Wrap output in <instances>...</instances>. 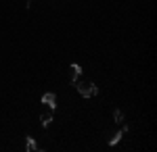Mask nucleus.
I'll list each match as a JSON object with an SVG mask.
<instances>
[{
	"label": "nucleus",
	"mask_w": 157,
	"mask_h": 152,
	"mask_svg": "<svg viewBox=\"0 0 157 152\" xmlns=\"http://www.w3.org/2000/svg\"><path fill=\"white\" fill-rule=\"evenodd\" d=\"M113 117H115V123H121V121H124V113H121V110H115Z\"/></svg>",
	"instance_id": "obj_7"
},
{
	"label": "nucleus",
	"mask_w": 157,
	"mask_h": 152,
	"mask_svg": "<svg viewBox=\"0 0 157 152\" xmlns=\"http://www.w3.org/2000/svg\"><path fill=\"white\" fill-rule=\"evenodd\" d=\"M42 104L55 110V108H57V94L55 92H46L44 96H42Z\"/></svg>",
	"instance_id": "obj_2"
},
{
	"label": "nucleus",
	"mask_w": 157,
	"mask_h": 152,
	"mask_svg": "<svg viewBox=\"0 0 157 152\" xmlns=\"http://www.w3.org/2000/svg\"><path fill=\"white\" fill-rule=\"evenodd\" d=\"M73 85L78 88V92L82 94L84 98H90V96H97V94H98V88H97V85H94L92 81H86V79H78Z\"/></svg>",
	"instance_id": "obj_1"
},
{
	"label": "nucleus",
	"mask_w": 157,
	"mask_h": 152,
	"mask_svg": "<svg viewBox=\"0 0 157 152\" xmlns=\"http://www.w3.org/2000/svg\"><path fill=\"white\" fill-rule=\"evenodd\" d=\"M25 148H27L29 152H36V150H38L36 140H34V138H27V140H25Z\"/></svg>",
	"instance_id": "obj_6"
},
{
	"label": "nucleus",
	"mask_w": 157,
	"mask_h": 152,
	"mask_svg": "<svg viewBox=\"0 0 157 152\" xmlns=\"http://www.w3.org/2000/svg\"><path fill=\"white\" fill-rule=\"evenodd\" d=\"M27 2H29V0H27Z\"/></svg>",
	"instance_id": "obj_8"
},
{
	"label": "nucleus",
	"mask_w": 157,
	"mask_h": 152,
	"mask_svg": "<svg viewBox=\"0 0 157 152\" xmlns=\"http://www.w3.org/2000/svg\"><path fill=\"white\" fill-rule=\"evenodd\" d=\"M69 71H71V83H75L80 79V75H82V67H80V65H71Z\"/></svg>",
	"instance_id": "obj_5"
},
{
	"label": "nucleus",
	"mask_w": 157,
	"mask_h": 152,
	"mask_svg": "<svg viewBox=\"0 0 157 152\" xmlns=\"http://www.w3.org/2000/svg\"><path fill=\"white\" fill-rule=\"evenodd\" d=\"M52 117H55V110L46 106V110H44V113L40 115V123H42V125L46 127V125H50V123H52Z\"/></svg>",
	"instance_id": "obj_3"
},
{
	"label": "nucleus",
	"mask_w": 157,
	"mask_h": 152,
	"mask_svg": "<svg viewBox=\"0 0 157 152\" xmlns=\"http://www.w3.org/2000/svg\"><path fill=\"white\" fill-rule=\"evenodd\" d=\"M126 131H128V125H124V127H121L120 131H115V133H113V138L109 140V144H111V146H115V144H117V142H120L121 138H124V133H126Z\"/></svg>",
	"instance_id": "obj_4"
}]
</instances>
